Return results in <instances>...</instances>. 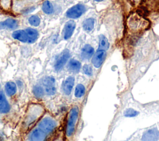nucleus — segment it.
I'll use <instances>...</instances> for the list:
<instances>
[{
	"instance_id": "1",
	"label": "nucleus",
	"mask_w": 159,
	"mask_h": 141,
	"mask_svg": "<svg viewBox=\"0 0 159 141\" xmlns=\"http://www.w3.org/2000/svg\"><path fill=\"white\" fill-rule=\"evenodd\" d=\"M44 107L40 104H30L25 112L22 124V129L24 132H28L39 121L44 114Z\"/></svg>"
},
{
	"instance_id": "2",
	"label": "nucleus",
	"mask_w": 159,
	"mask_h": 141,
	"mask_svg": "<svg viewBox=\"0 0 159 141\" xmlns=\"http://www.w3.org/2000/svg\"><path fill=\"white\" fill-rule=\"evenodd\" d=\"M57 127V122L55 119L48 114H45L39 119L34 126L41 134L43 140H46L48 136L52 134Z\"/></svg>"
},
{
	"instance_id": "3",
	"label": "nucleus",
	"mask_w": 159,
	"mask_h": 141,
	"mask_svg": "<svg viewBox=\"0 0 159 141\" xmlns=\"http://www.w3.org/2000/svg\"><path fill=\"white\" fill-rule=\"evenodd\" d=\"M42 0H14L12 9L16 14H26L34 11Z\"/></svg>"
},
{
	"instance_id": "4",
	"label": "nucleus",
	"mask_w": 159,
	"mask_h": 141,
	"mask_svg": "<svg viewBox=\"0 0 159 141\" xmlns=\"http://www.w3.org/2000/svg\"><path fill=\"white\" fill-rule=\"evenodd\" d=\"M78 116V109L74 107L71 109L68 117L66 127V135L67 137H71L75 130L76 122Z\"/></svg>"
},
{
	"instance_id": "5",
	"label": "nucleus",
	"mask_w": 159,
	"mask_h": 141,
	"mask_svg": "<svg viewBox=\"0 0 159 141\" xmlns=\"http://www.w3.org/2000/svg\"><path fill=\"white\" fill-rule=\"evenodd\" d=\"M42 84L47 94L52 96L56 93L55 80L53 76H47L44 77L42 80Z\"/></svg>"
},
{
	"instance_id": "6",
	"label": "nucleus",
	"mask_w": 159,
	"mask_h": 141,
	"mask_svg": "<svg viewBox=\"0 0 159 141\" xmlns=\"http://www.w3.org/2000/svg\"><path fill=\"white\" fill-rule=\"evenodd\" d=\"M85 6L81 4H78L70 7L66 12L67 17L70 19H76L80 17L85 11Z\"/></svg>"
},
{
	"instance_id": "7",
	"label": "nucleus",
	"mask_w": 159,
	"mask_h": 141,
	"mask_svg": "<svg viewBox=\"0 0 159 141\" xmlns=\"http://www.w3.org/2000/svg\"><path fill=\"white\" fill-rule=\"evenodd\" d=\"M70 54L68 50L66 49L64 50L60 55H58L55 59V64H54V68L55 70L59 71L60 70L64 65L67 62L68 58H70Z\"/></svg>"
},
{
	"instance_id": "8",
	"label": "nucleus",
	"mask_w": 159,
	"mask_h": 141,
	"mask_svg": "<svg viewBox=\"0 0 159 141\" xmlns=\"http://www.w3.org/2000/svg\"><path fill=\"white\" fill-rule=\"evenodd\" d=\"M19 22L17 19L12 18H8L3 21L0 22V30L9 29L14 30L18 27Z\"/></svg>"
},
{
	"instance_id": "9",
	"label": "nucleus",
	"mask_w": 159,
	"mask_h": 141,
	"mask_svg": "<svg viewBox=\"0 0 159 141\" xmlns=\"http://www.w3.org/2000/svg\"><path fill=\"white\" fill-rule=\"evenodd\" d=\"M106 57V53L105 50H99L94 55L92 58V63L96 68H99L101 66L102 63H103L105 58Z\"/></svg>"
},
{
	"instance_id": "10",
	"label": "nucleus",
	"mask_w": 159,
	"mask_h": 141,
	"mask_svg": "<svg viewBox=\"0 0 159 141\" xmlns=\"http://www.w3.org/2000/svg\"><path fill=\"white\" fill-rule=\"evenodd\" d=\"M75 22L72 20H68L66 22L63 31V38L65 40H67L71 37L75 29Z\"/></svg>"
},
{
	"instance_id": "11",
	"label": "nucleus",
	"mask_w": 159,
	"mask_h": 141,
	"mask_svg": "<svg viewBox=\"0 0 159 141\" xmlns=\"http://www.w3.org/2000/svg\"><path fill=\"white\" fill-rule=\"evenodd\" d=\"M12 37L15 40H19L23 43H27L28 36L25 29H19L14 30L12 34Z\"/></svg>"
},
{
	"instance_id": "12",
	"label": "nucleus",
	"mask_w": 159,
	"mask_h": 141,
	"mask_svg": "<svg viewBox=\"0 0 159 141\" xmlns=\"http://www.w3.org/2000/svg\"><path fill=\"white\" fill-rule=\"evenodd\" d=\"M74 82H75V79L73 76H68L63 81L62 84V89L63 93L65 94L66 95L70 94L74 85Z\"/></svg>"
},
{
	"instance_id": "13",
	"label": "nucleus",
	"mask_w": 159,
	"mask_h": 141,
	"mask_svg": "<svg viewBox=\"0 0 159 141\" xmlns=\"http://www.w3.org/2000/svg\"><path fill=\"white\" fill-rule=\"evenodd\" d=\"M159 138V131L156 128L148 130L146 132L143 137V140H156Z\"/></svg>"
},
{
	"instance_id": "14",
	"label": "nucleus",
	"mask_w": 159,
	"mask_h": 141,
	"mask_svg": "<svg viewBox=\"0 0 159 141\" xmlns=\"http://www.w3.org/2000/svg\"><path fill=\"white\" fill-rule=\"evenodd\" d=\"M10 105L6 99L4 93H0V112L6 114L10 111Z\"/></svg>"
},
{
	"instance_id": "15",
	"label": "nucleus",
	"mask_w": 159,
	"mask_h": 141,
	"mask_svg": "<svg viewBox=\"0 0 159 141\" xmlns=\"http://www.w3.org/2000/svg\"><path fill=\"white\" fill-rule=\"evenodd\" d=\"M25 30L26 31L28 36L27 43H33L36 42L39 37V32L37 31V30L32 27H28L25 29Z\"/></svg>"
},
{
	"instance_id": "16",
	"label": "nucleus",
	"mask_w": 159,
	"mask_h": 141,
	"mask_svg": "<svg viewBox=\"0 0 159 141\" xmlns=\"http://www.w3.org/2000/svg\"><path fill=\"white\" fill-rule=\"evenodd\" d=\"M93 54H94V48L90 45H88V44L85 45L84 47L81 50V56L84 60L90 58Z\"/></svg>"
},
{
	"instance_id": "17",
	"label": "nucleus",
	"mask_w": 159,
	"mask_h": 141,
	"mask_svg": "<svg viewBox=\"0 0 159 141\" xmlns=\"http://www.w3.org/2000/svg\"><path fill=\"white\" fill-rule=\"evenodd\" d=\"M5 91L7 96H12L15 95L17 91V86L14 82L8 81L5 85Z\"/></svg>"
},
{
	"instance_id": "18",
	"label": "nucleus",
	"mask_w": 159,
	"mask_h": 141,
	"mask_svg": "<svg viewBox=\"0 0 159 141\" xmlns=\"http://www.w3.org/2000/svg\"><path fill=\"white\" fill-rule=\"evenodd\" d=\"M42 10L45 14L50 15L54 12V7L52 2L45 0L42 4Z\"/></svg>"
},
{
	"instance_id": "19",
	"label": "nucleus",
	"mask_w": 159,
	"mask_h": 141,
	"mask_svg": "<svg viewBox=\"0 0 159 141\" xmlns=\"http://www.w3.org/2000/svg\"><path fill=\"white\" fill-rule=\"evenodd\" d=\"M68 67L71 71L78 72L81 68V63L79 61L73 59L69 62Z\"/></svg>"
},
{
	"instance_id": "20",
	"label": "nucleus",
	"mask_w": 159,
	"mask_h": 141,
	"mask_svg": "<svg viewBox=\"0 0 159 141\" xmlns=\"http://www.w3.org/2000/svg\"><path fill=\"white\" fill-rule=\"evenodd\" d=\"M109 43L107 39L103 35H99V50H106L109 48Z\"/></svg>"
},
{
	"instance_id": "21",
	"label": "nucleus",
	"mask_w": 159,
	"mask_h": 141,
	"mask_svg": "<svg viewBox=\"0 0 159 141\" xmlns=\"http://www.w3.org/2000/svg\"><path fill=\"white\" fill-rule=\"evenodd\" d=\"M94 26V20L93 18H88L83 22V29L86 31H91L93 29Z\"/></svg>"
},
{
	"instance_id": "22",
	"label": "nucleus",
	"mask_w": 159,
	"mask_h": 141,
	"mask_svg": "<svg viewBox=\"0 0 159 141\" xmlns=\"http://www.w3.org/2000/svg\"><path fill=\"white\" fill-rule=\"evenodd\" d=\"M33 93L37 98H41L45 94V90L42 86L36 85L33 89Z\"/></svg>"
},
{
	"instance_id": "23",
	"label": "nucleus",
	"mask_w": 159,
	"mask_h": 141,
	"mask_svg": "<svg viewBox=\"0 0 159 141\" xmlns=\"http://www.w3.org/2000/svg\"><path fill=\"white\" fill-rule=\"evenodd\" d=\"M29 23L34 27H37L40 24V18L37 15H32L28 19Z\"/></svg>"
},
{
	"instance_id": "24",
	"label": "nucleus",
	"mask_w": 159,
	"mask_h": 141,
	"mask_svg": "<svg viewBox=\"0 0 159 141\" xmlns=\"http://www.w3.org/2000/svg\"><path fill=\"white\" fill-rule=\"evenodd\" d=\"M85 93V88L81 84H78L75 90V95L76 98H81L82 97Z\"/></svg>"
},
{
	"instance_id": "25",
	"label": "nucleus",
	"mask_w": 159,
	"mask_h": 141,
	"mask_svg": "<svg viewBox=\"0 0 159 141\" xmlns=\"http://www.w3.org/2000/svg\"><path fill=\"white\" fill-rule=\"evenodd\" d=\"M138 113L139 112L137 111H136L135 110L129 108V109H127V110H125V111L124 112V116L125 117H135L138 114Z\"/></svg>"
},
{
	"instance_id": "26",
	"label": "nucleus",
	"mask_w": 159,
	"mask_h": 141,
	"mask_svg": "<svg viewBox=\"0 0 159 141\" xmlns=\"http://www.w3.org/2000/svg\"><path fill=\"white\" fill-rule=\"evenodd\" d=\"M83 70L84 73L88 76H91L93 73V69L91 65H84L83 67Z\"/></svg>"
},
{
	"instance_id": "27",
	"label": "nucleus",
	"mask_w": 159,
	"mask_h": 141,
	"mask_svg": "<svg viewBox=\"0 0 159 141\" xmlns=\"http://www.w3.org/2000/svg\"><path fill=\"white\" fill-rule=\"evenodd\" d=\"M96 1H98V2H99V1H103V0H94Z\"/></svg>"
}]
</instances>
